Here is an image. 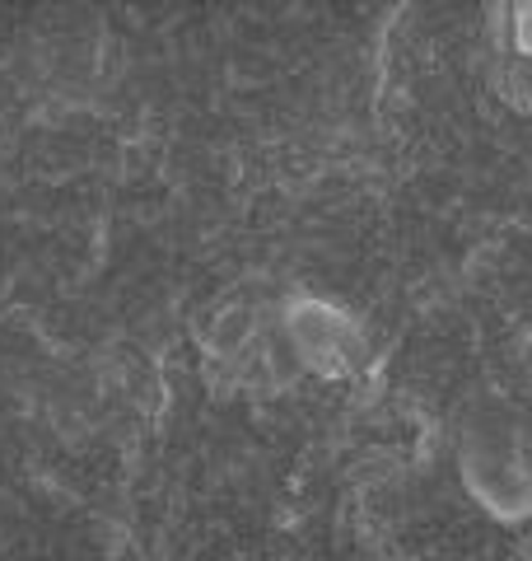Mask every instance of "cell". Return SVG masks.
<instances>
[{"label":"cell","instance_id":"1","mask_svg":"<svg viewBox=\"0 0 532 561\" xmlns=\"http://www.w3.org/2000/svg\"><path fill=\"white\" fill-rule=\"evenodd\" d=\"M528 370H532V346H528Z\"/></svg>","mask_w":532,"mask_h":561}]
</instances>
